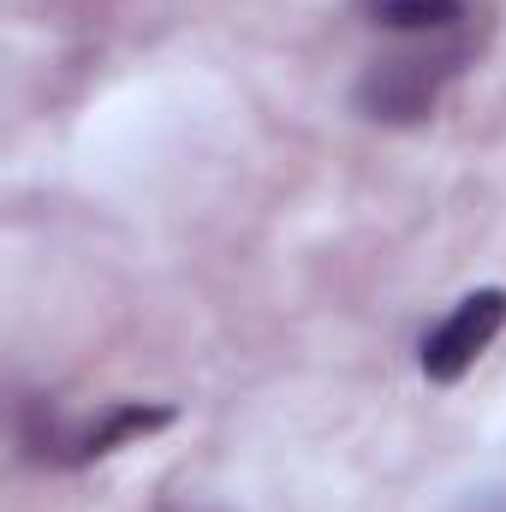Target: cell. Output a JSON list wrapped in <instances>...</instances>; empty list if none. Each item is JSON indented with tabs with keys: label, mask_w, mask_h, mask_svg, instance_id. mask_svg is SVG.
Here are the masks:
<instances>
[{
	"label": "cell",
	"mask_w": 506,
	"mask_h": 512,
	"mask_svg": "<svg viewBox=\"0 0 506 512\" xmlns=\"http://www.w3.org/2000/svg\"><path fill=\"white\" fill-rule=\"evenodd\" d=\"M501 328H506V292L501 286H483V292L459 298V304L423 334V352H417L423 376H429V382H459V376L495 346Z\"/></svg>",
	"instance_id": "6da1fadb"
},
{
	"label": "cell",
	"mask_w": 506,
	"mask_h": 512,
	"mask_svg": "<svg viewBox=\"0 0 506 512\" xmlns=\"http://www.w3.org/2000/svg\"><path fill=\"white\" fill-rule=\"evenodd\" d=\"M453 60L459 54H405V60H387L370 72V84H364V108L376 114V120H417V114H429V102H435V90L453 78Z\"/></svg>",
	"instance_id": "7a4b0ae2"
},
{
	"label": "cell",
	"mask_w": 506,
	"mask_h": 512,
	"mask_svg": "<svg viewBox=\"0 0 506 512\" xmlns=\"http://www.w3.org/2000/svg\"><path fill=\"white\" fill-rule=\"evenodd\" d=\"M161 423H167L161 405H114V411H102L96 423L72 429V435L60 441V459H66V465H90V459L126 447L131 435H149V429H161Z\"/></svg>",
	"instance_id": "3957f363"
},
{
	"label": "cell",
	"mask_w": 506,
	"mask_h": 512,
	"mask_svg": "<svg viewBox=\"0 0 506 512\" xmlns=\"http://www.w3.org/2000/svg\"><path fill=\"white\" fill-rule=\"evenodd\" d=\"M370 24L399 36H441L465 18V0H364Z\"/></svg>",
	"instance_id": "277c9868"
}]
</instances>
